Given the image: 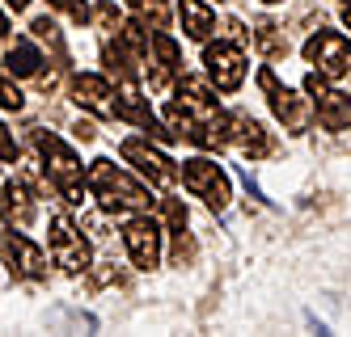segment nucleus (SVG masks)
Masks as SVG:
<instances>
[{"mask_svg": "<svg viewBox=\"0 0 351 337\" xmlns=\"http://www.w3.org/2000/svg\"><path fill=\"white\" fill-rule=\"evenodd\" d=\"M89 181H93V194H97V202H102V211H110V215H123V211H148L157 198L148 194L140 181H132L128 173H123L119 165H110V161H93L89 165Z\"/></svg>", "mask_w": 351, "mask_h": 337, "instance_id": "1", "label": "nucleus"}, {"mask_svg": "<svg viewBox=\"0 0 351 337\" xmlns=\"http://www.w3.org/2000/svg\"><path fill=\"white\" fill-rule=\"evenodd\" d=\"M34 148H38V157L47 161V173H51L56 190L72 206H81L85 202V165H81V157L60 135H51V131H34Z\"/></svg>", "mask_w": 351, "mask_h": 337, "instance_id": "2", "label": "nucleus"}, {"mask_svg": "<svg viewBox=\"0 0 351 337\" xmlns=\"http://www.w3.org/2000/svg\"><path fill=\"white\" fill-rule=\"evenodd\" d=\"M305 93L313 97V118H317L322 131H347V126H351V97L326 85L322 72L305 76Z\"/></svg>", "mask_w": 351, "mask_h": 337, "instance_id": "3", "label": "nucleus"}, {"mask_svg": "<svg viewBox=\"0 0 351 337\" xmlns=\"http://www.w3.org/2000/svg\"><path fill=\"white\" fill-rule=\"evenodd\" d=\"M258 85H263V93L271 97L275 118H280L288 131H296V135H300V131H309V122H313V101H305L300 93H292L288 85H280L271 68H263V72H258Z\"/></svg>", "mask_w": 351, "mask_h": 337, "instance_id": "4", "label": "nucleus"}, {"mask_svg": "<svg viewBox=\"0 0 351 337\" xmlns=\"http://www.w3.org/2000/svg\"><path fill=\"white\" fill-rule=\"evenodd\" d=\"M182 181H186V190L191 194H199L212 211H224L229 206V177H224V169L216 165V161H204V157H195V161H186L182 165Z\"/></svg>", "mask_w": 351, "mask_h": 337, "instance_id": "5", "label": "nucleus"}, {"mask_svg": "<svg viewBox=\"0 0 351 337\" xmlns=\"http://www.w3.org/2000/svg\"><path fill=\"white\" fill-rule=\"evenodd\" d=\"M305 59L317 64V72L326 81H339V76L351 72V42L335 30H317L309 42H305Z\"/></svg>", "mask_w": 351, "mask_h": 337, "instance_id": "6", "label": "nucleus"}, {"mask_svg": "<svg viewBox=\"0 0 351 337\" xmlns=\"http://www.w3.org/2000/svg\"><path fill=\"white\" fill-rule=\"evenodd\" d=\"M51 257H56V266H64V274L89 270V245L68 215H51Z\"/></svg>", "mask_w": 351, "mask_h": 337, "instance_id": "7", "label": "nucleus"}, {"mask_svg": "<svg viewBox=\"0 0 351 337\" xmlns=\"http://www.w3.org/2000/svg\"><path fill=\"white\" fill-rule=\"evenodd\" d=\"M123 161H132L148 181H153V186H161V190H173V186H178V165H173L169 157H165V152H157V148H148L144 139H123Z\"/></svg>", "mask_w": 351, "mask_h": 337, "instance_id": "8", "label": "nucleus"}, {"mask_svg": "<svg viewBox=\"0 0 351 337\" xmlns=\"http://www.w3.org/2000/svg\"><path fill=\"white\" fill-rule=\"evenodd\" d=\"M204 64H208V76L216 81V89H224V93L241 89V81H245V51H241V42H208Z\"/></svg>", "mask_w": 351, "mask_h": 337, "instance_id": "9", "label": "nucleus"}, {"mask_svg": "<svg viewBox=\"0 0 351 337\" xmlns=\"http://www.w3.org/2000/svg\"><path fill=\"white\" fill-rule=\"evenodd\" d=\"M123 241H128V253L140 270H153L161 262V224L153 215H136L123 228Z\"/></svg>", "mask_w": 351, "mask_h": 337, "instance_id": "10", "label": "nucleus"}, {"mask_svg": "<svg viewBox=\"0 0 351 337\" xmlns=\"http://www.w3.org/2000/svg\"><path fill=\"white\" fill-rule=\"evenodd\" d=\"M114 93H119V118L136 122L144 135H153V139H161V144L169 139V131H165V126L153 118V110L144 106V93H140V81H136V76H123Z\"/></svg>", "mask_w": 351, "mask_h": 337, "instance_id": "11", "label": "nucleus"}, {"mask_svg": "<svg viewBox=\"0 0 351 337\" xmlns=\"http://www.w3.org/2000/svg\"><path fill=\"white\" fill-rule=\"evenodd\" d=\"M148 46H153V72H148V85H153L157 93H165L169 85H173V76H178V68H182V51H178V42H173L165 30H153V38H148Z\"/></svg>", "mask_w": 351, "mask_h": 337, "instance_id": "12", "label": "nucleus"}, {"mask_svg": "<svg viewBox=\"0 0 351 337\" xmlns=\"http://www.w3.org/2000/svg\"><path fill=\"white\" fill-rule=\"evenodd\" d=\"M72 97H77V106H85L89 114L97 118H119V93L102 81V76H77L72 81Z\"/></svg>", "mask_w": 351, "mask_h": 337, "instance_id": "13", "label": "nucleus"}, {"mask_svg": "<svg viewBox=\"0 0 351 337\" xmlns=\"http://www.w3.org/2000/svg\"><path fill=\"white\" fill-rule=\"evenodd\" d=\"M5 262H9L13 278H43L47 274L43 249L30 237H21V232H9V237H5Z\"/></svg>", "mask_w": 351, "mask_h": 337, "instance_id": "14", "label": "nucleus"}, {"mask_svg": "<svg viewBox=\"0 0 351 337\" xmlns=\"http://www.w3.org/2000/svg\"><path fill=\"white\" fill-rule=\"evenodd\" d=\"M34 194H30V186L26 181H5L0 186V215H5V224H13V228H30L34 224Z\"/></svg>", "mask_w": 351, "mask_h": 337, "instance_id": "15", "label": "nucleus"}, {"mask_svg": "<svg viewBox=\"0 0 351 337\" xmlns=\"http://www.w3.org/2000/svg\"><path fill=\"white\" fill-rule=\"evenodd\" d=\"M233 144L245 152L250 161H263L267 152H271V139H267V131H263V122H254V118H233Z\"/></svg>", "mask_w": 351, "mask_h": 337, "instance_id": "16", "label": "nucleus"}, {"mask_svg": "<svg viewBox=\"0 0 351 337\" xmlns=\"http://www.w3.org/2000/svg\"><path fill=\"white\" fill-rule=\"evenodd\" d=\"M178 17H182L186 38H195V42H208V34L216 30V13L204 5V0H182V5H178Z\"/></svg>", "mask_w": 351, "mask_h": 337, "instance_id": "17", "label": "nucleus"}, {"mask_svg": "<svg viewBox=\"0 0 351 337\" xmlns=\"http://www.w3.org/2000/svg\"><path fill=\"white\" fill-rule=\"evenodd\" d=\"M38 64H43V55H38V46H34V42L17 38V42L9 46V64H5V68H9L13 76H34Z\"/></svg>", "mask_w": 351, "mask_h": 337, "instance_id": "18", "label": "nucleus"}, {"mask_svg": "<svg viewBox=\"0 0 351 337\" xmlns=\"http://www.w3.org/2000/svg\"><path fill=\"white\" fill-rule=\"evenodd\" d=\"M254 42H258V51H263L267 59H284V55H288V34H284L275 21H258Z\"/></svg>", "mask_w": 351, "mask_h": 337, "instance_id": "19", "label": "nucleus"}, {"mask_svg": "<svg viewBox=\"0 0 351 337\" xmlns=\"http://www.w3.org/2000/svg\"><path fill=\"white\" fill-rule=\"evenodd\" d=\"M30 30H34V38H43L47 46H51L56 55H64V38H60V25H56L51 17H38V21L30 25Z\"/></svg>", "mask_w": 351, "mask_h": 337, "instance_id": "20", "label": "nucleus"}, {"mask_svg": "<svg viewBox=\"0 0 351 337\" xmlns=\"http://www.w3.org/2000/svg\"><path fill=\"white\" fill-rule=\"evenodd\" d=\"M93 21L102 25V30H110V34H119V30H123V13L110 5V0H102V5L93 9Z\"/></svg>", "mask_w": 351, "mask_h": 337, "instance_id": "21", "label": "nucleus"}, {"mask_svg": "<svg viewBox=\"0 0 351 337\" xmlns=\"http://www.w3.org/2000/svg\"><path fill=\"white\" fill-rule=\"evenodd\" d=\"M47 5H56L60 13H68L72 21H77V25H85L89 17H93V9L85 5V0H47Z\"/></svg>", "mask_w": 351, "mask_h": 337, "instance_id": "22", "label": "nucleus"}, {"mask_svg": "<svg viewBox=\"0 0 351 337\" xmlns=\"http://www.w3.org/2000/svg\"><path fill=\"white\" fill-rule=\"evenodd\" d=\"M191 257H195V245H191V237H186L182 228H173V262H178V266H186Z\"/></svg>", "mask_w": 351, "mask_h": 337, "instance_id": "23", "label": "nucleus"}, {"mask_svg": "<svg viewBox=\"0 0 351 337\" xmlns=\"http://www.w3.org/2000/svg\"><path fill=\"white\" fill-rule=\"evenodd\" d=\"M0 106H5V110H21V89L9 81L5 72H0Z\"/></svg>", "mask_w": 351, "mask_h": 337, "instance_id": "24", "label": "nucleus"}, {"mask_svg": "<svg viewBox=\"0 0 351 337\" xmlns=\"http://www.w3.org/2000/svg\"><path fill=\"white\" fill-rule=\"evenodd\" d=\"M144 17H153V30H165V0H144Z\"/></svg>", "mask_w": 351, "mask_h": 337, "instance_id": "25", "label": "nucleus"}, {"mask_svg": "<svg viewBox=\"0 0 351 337\" xmlns=\"http://www.w3.org/2000/svg\"><path fill=\"white\" fill-rule=\"evenodd\" d=\"M165 219H169V228H186V206L165 198Z\"/></svg>", "mask_w": 351, "mask_h": 337, "instance_id": "26", "label": "nucleus"}, {"mask_svg": "<svg viewBox=\"0 0 351 337\" xmlns=\"http://www.w3.org/2000/svg\"><path fill=\"white\" fill-rule=\"evenodd\" d=\"M0 161H17V144H13V135H9L5 122H0Z\"/></svg>", "mask_w": 351, "mask_h": 337, "instance_id": "27", "label": "nucleus"}, {"mask_svg": "<svg viewBox=\"0 0 351 337\" xmlns=\"http://www.w3.org/2000/svg\"><path fill=\"white\" fill-rule=\"evenodd\" d=\"M224 34H229L233 42H245V38H250V34L241 30V21H233V17H229V21H224Z\"/></svg>", "mask_w": 351, "mask_h": 337, "instance_id": "28", "label": "nucleus"}, {"mask_svg": "<svg viewBox=\"0 0 351 337\" xmlns=\"http://www.w3.org/2000/svg\"><path fill=\"white\" fill-rule=\"evenodd\" d=\"M93 135H97V131H93V122H77V139H81V144H89Z\"/></svg>", "mask_w": 351, "mask_h": 337, "instance_id": "29", "label": "nucleus"}, {"mask_svg": "<svg viewBox=\"0 0 351 337\" xmlns=\"http://www.w3.org/2000/svg\"><path fill=\"white\" fill-rule=\"evenodd\" d=\"M5 5H9V9H26V5H30V0H5Z\"/></svg>", "mask_w": 351, "mask_h": 337, "instance_id": "30", "label": "nucleus"}, {"mask_svg": "<svg viewBox=\"0 0 351 337\" xmlns=\"http://www.w3.org/2000/svg\"><path fill=\"white\" fill-rule=\"evenodd\" d=\"M343 25L351 30V0H347V9H343Z\"/></svg>", "mask_w": 351, "mask_h": 337, "instance_id": "31", "label": "nucleus"}, {"mask_svg": "<svg viewBox=\"0 0 351 337\" xmlns=\"http://www.w3.org/2000/svg\"><path fill=\"white\" fill-rule=\"evenodd\" d=\"M9 30V21H5V13H0V34H5Z\"/></svg>", "mask_w": 351, "mask_h": 337, "instance_id": "32", "label": "nucleus"}, {"mask_svg": "<svg viewBox=\"0 0 351 337\" xmlns=\"http://www.w3.org/2000/svg\"><path fill=\"white\" fill-rule=\"evenodd\" d=\"M267 5H280V0H267Z\"/></svg>", "mask_w": 351, "mask_h": 337, "instance_id": "33", "label": "nucleus"}, {"mask_svg": "<svg viewBox=\"0 0 351 337\" xmlns=\"http://www.w3.org/2000/svg\"><path fill=\"white\" fill-rule=\"evenodd\" d=\"M132 5H144V0H132Z\"/></svg>", "mask_w": 351, "mask_h": 337, "instance_id": "34", "label": "nucleus"}]
</instances>
